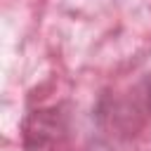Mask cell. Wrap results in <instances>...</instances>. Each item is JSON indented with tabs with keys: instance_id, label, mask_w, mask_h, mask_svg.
Returning a JSON list of instances; mask_svg holds the SVG:
<instances>
[{
	"instance_id": "1",
	"label": "cell",
	"mask_w": 151,
	"mask_h": 151,
	"mask_svg": "<svg viewBox=\"0 0 151 151\" xmlns=\"http://www.w3.org/2000/svg\"><path fill=\"white\" fill-rule=\"evenodd\" d=\"M146 99H149V111H151V83H149V90H146Z\"/></svg>"
}]
</instances>
